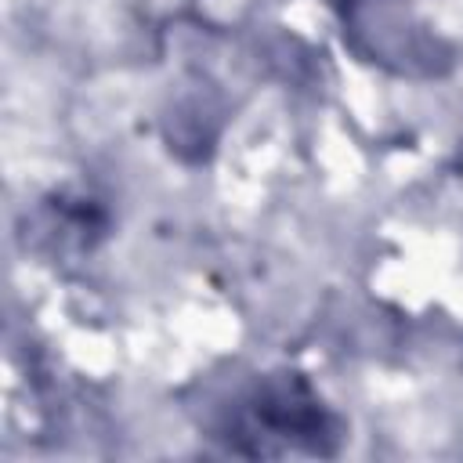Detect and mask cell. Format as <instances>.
<instances>
[{
    "label": "cell",
    "mask_w": 463,
    "mask_h": 463,
    "mask_svg": "<svg viewBox=\"0 0 463 463\" xmlns=\"http://www.w3.org/2000/svg\"><path fill=\"white\" fill-rule=\"evenodd\" d=\"M210 438L232 456H333L340 449V420L297 369H271L239 387L210 420Z\"/></svg>",
    "instance_id": "obj_1"
}]
</instances>
